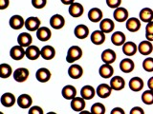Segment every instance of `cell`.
Instances as JSON below:
<instances>
[{
  "mask_svg": "<svg viewBox=\"0 0 153 114\" xmlns=\"http://www.w3.org/2000/svg\"><path fill=\"white\" fill-rule=\"evenodd\" d=\"M110 87L112 88L113 90H116V91H120L124 88L126 87V80H124L122 76H113L110 80Z\"/></svg>",
  "mask_w": 153,
  "mask_h": 114,
  "instance_id": "cell-6",
  "label": "cell"
},
{
  "mask_svg": "<svg viewBox=\"0 0 153 114\" xmlns=\"http://www.w3.org/2000/svg\"><path fill=\"white\" fill-rule=\"evenodd\" d=\"M61 3L62 4H64V5H72L73 3H75V0H60Z\"/></svg>",
  "mask_w": 153,
  "mask_h": 114,
  "instance_id": "cell-47",
  "label": "cell"
},
{
  "mask_svg": "<svg viewBox=\"0 0 153 114\" xmlns=\"http://www.w3.org/2000/svg\"><path fill=\"white\" fill-rule=\"evenodd\" d=\"M113 17L117 22L120 23L126 22L128 19V11L123 7H119L117 9H115V11L113 12Z\"/></svg>",
  "mask_w": 153,
  "mask_h": 114,
  "instance_id": "cell-3",
  "label": "cell"
},
{
  "mask_svg": "<svg viewBox=\"0 0 153 114\" xmlns=\"http://www.w3.org/2000/svg\"><path fill=\"white\" fill-rule=\"evenodd\" d=\"M90 112L92 114H104L105 113V107L102 103H95L92 104L90 109Z\"/></svg>",
  "mask_w": 153,
  "mask_h": 114,
  "instance_id": "cell-37",
  "label": "cell"
},
{
  "mask_svg": "<svg viewBox=\"0 0 153 114\" xmlns=\"http://www.w3.org/2000/svg\"><path fill=\"white\" fill-rule=\"evenodd\" d=\"M147 87H148V88H149V89L153 90V76L148 79V81H147Z\"/></svg>",
  "mask_w": 153,
  "mask_h": 114,
  "instance_id": "cell-46",
  "label": "cell"
},
{
  "mask_svg": "<svg viewBox=\"0 0 153 114\" xmlns=\"http://www.w3.org/2000/svg\"><path fill=\"white\" fill-rule=\"evenodd\" d=\"M139 19L145 23L153 21V10L150 8H143L139 13Z\"/></svg>",
  "mask_w": 153,
  "mask_h": 114,
  "instance_id": "cell-31",
  "label": "cell"
},
{
  "mask_svg": "<svg viewBox=\"0 0 153 114\" xmlns=\"http://www.w3.org/2000/svg\"><path fill=\"white\" fill-rule=\"evenodd\" d=\"M29 69L26 68H18L13 71V79L18 83H23L29 77Z\"/></svg>",
  "mask_w": 153,
  "mask_h": 114,
  "instance_id": "cell-5",
  "label": "cell"
},
{
  "mask_svg": "<svg viewBox=\"0 0 153 114\" xmlns=\"http://www.w3.org/2000/svg\"><path fill=\"white\" fill-rule=\"evenodd\" d=\"M39 56H41V50L38 47L31 45L26 48V57L29 60H36Z\"/></svg>",
  "mask_w": 153,
  "mask_h": 114,
  "instance_id": "cell-22",
  "label": "cell"
},
{
  "mask_svg": "<svg viewBox=\"0 0 153 114\" xmlns=\"http://www.w3.org/2000/svg\"><path fill=\"white\" fill-rule=\"evenodd\" d=\"M112 90L113 89L110 87V85L103 83V84H100L98 86L97 89H96V93H97V95L100 98L105 99V98H108L110 95H111Z\"/></svg>",
  "mask_w": 153,
  "mask_h": 114,
  "instance_id": "cell-7",
  "label": "cell"
},
{
  "mask_svg": "<svg viewBox=\"0 0 153 114\" xmlns=\"http://www.w3.org/2000/svg\"><path fill=\"white\" fill-rule=\"evenodd\" d=\"M32 42H33V37L28 32H22L17 37L18 45L23 48H28L29 46H31Z\"/></svg>",
  "mask_w": 153,
  "mask_h": 114,
  "instance_id": "cell-29",
  "label": "cell"
},
{
  "mask_svg": "<svg viewBox=\"0 0 153 114\" xmlns=\"http://www.w3.org/2000/svg\"><path fill=\"white\" fill-rule=\"evenodd\" d=\"M61 94L66 100H73L75 97H76V88L72 85H67L62 88Z\"/></svg>",
  "mask_w": 153,
  "mask_h": 114,
  "instance_id": "cell-27",
  "label": "cell"
},
{
  "mask_svg": "<svg viewBox=\"0 0 153 114\" xmlns=\"http://www.w3.org/2000/svg\"><path fill=\"white\" fill-rule=\"evenodd\" d=\"M114 28H115V24L112 19L105 18L102 19L100 23V30L102 32H104L105 34L106 33H111L114 31Z\"/></svg>",
  "mask_w": 153,
  "mask_h": 114,
  "instance_id": "cell-21",
  "label": "cell"
},
{
  "mask_svg": "<svg viewBox=\"0 0 153 114\" xmlns=\"http://www.w3.org/2000/svg\"><path fill=\"white\" fill-rule=\"evenodd\" d=\"M129 114H145V110L141 107H134L131 108Z\"/></svg>",
  "mask_w": 153,
  "mask_h": 114,
  "instance_id": "cell-42",
  "label": "cell"
},
{
  "mask_svg": "<svg viewBox=\"0 0 153 114\" xmlns=\"http://www.w3.org/2000/svg\"><path fill=\"white\" fill-rule=\"evenodd\" d=\"M56 56V50L54 47L46 45L41 49V57L44 60H52Z\"/></svg>",
  "mask_w": 153,
  "mask_h": 114,
  "instance_id": "cell-33",
  "label": "cell"
},
{
  "mask_svg": "<svg viewBox=\"0 0 153 114\" xmlns=\"http://www.w3.org/2000/svg\"><path fill=\"white\" fill-rule=\"evenodd\" d=\"M32 5L33 8L41 10L47 5V0H32Z\"/></svg>",
  "mask_w": 153,
  "mask_h": 114,
  "instance_id": "cell-39",
  "label": "cell"
},
{
  "mask_svg": "<svg viewBox=\"0 0 153 114\" xmlns=\"http://www.w3.org/2000/svg\"><path fill=\"white\" fill-rule=\"evenodd\" d=\"M74 34L76 38H79L80 40L85 39L89 35V28L87 26L83 25V24H79V25H78L75 28Z\"/></svg>",
  "mask_w": 153,
  "mask_h": 114,
  "instance_id": "cell-19",
  "label": "cell"
},
{
  "mask_svg": "<svg viewBox=\"0 0 153 114\" xmlns=\"http://www.w3.org/2000/svg\"><path fill=\"white\" fill-rule=\"evenodd\" d=\"M138 51V46L132 41L126 42L124 45L123 46V54L127 57L134 56Z\"/></svg>",
  "mask_w": 153,
  "mask_h": 114,
  "instance_id": "cell-13",
  "label": "cell"
},
{
  "mask_svg": "<svg viewBox=\"0 0 153 114\" xmlns=\"http://www.w3.org/2000/svg\"><path fill=\"white\" fill-rule=\"evenodd\" d=\"M143 85H145V83L140 77H132L129 81V88L134 92L141 91L143 88Z\"/></svg>",
  "mask_w": 153,
  "mask_h": 114,
  "instance_id": "cell-30",
  "label": "cell"
},
{
  "mask_svg": "<svg viewBox=\"0 0 153 114\" xmlns=\"http://www.w3.org/2000/svg\"><path fill=\"white\" fill-rule=\"evenodd\" d=\"M106 4L109 8L111 9H117L121 6L122 0H106Z\"/></svg>",
  "mask_w": 153,
  "mask_h": 114,
  "instance_id": "cell-40",
  "label": "cell"
},
{
  "mask_svg": "<svg viewBox=\"0 0 153 114\" xmlns=\"http://www.w3.org/2000/svg\"><path fill=\"white\" fill-rule=\"evenodd\" d=\"M143 69L147 72H153V57H147L143 60Z\"/></svg>",
  "mask_w": 153,
  "mask_h": 114,
  "instance_id": "cell-38",
  "label": "cell"
},
{
  "mask_svg": "<svg viewBox=\"0 0 153 114\" xmlns=\"http://www.w3.org/2000/svg\"><path fill=\"white\" fill-rule=\"evenodd\" d=\"M126 27L128 31L137 32L141 28V20L136 17L128 18L126 21Z\"/></svg>",
  "mask_w": 153,
  "mask_h": 114,
  "instance_id": "cell-23",
  "label": "cell"
},
{
  "mask_svg": "<svg viewBox=\"0 0 153 114\" xmlns=\"http://www.w3.org/2000/svg\"><path fill=\"white\" fill-rule=\"evenodd\" d=\"M0 114H4V113H3V112H1V113H0Z\"/></svg>",
  "mask_w": 153,
  "mask_h": 114,
  "instance_id": "cell-51",
  "label": "cell"
},
{
  "mask_svg": "<svg viewBox=\"0 0 153 114\" xmlns=\"http://www.w3.org/2000/svg\"><path fill=\"white\" fill-rule=\"evenodd\" d=\"M142 101L143 104H148V106L153 104V90L148 89L143 91L142 94Z\"/></svg>",
  "mask_w": 153,
  "mask_h": 114,
  "instance_id": "cell-36",
  "label": "cell"
},
{
  "mask_svg": "<svg viewBox=\"0 0 153 114\" xmlns=\"http://www.w3.org/2000/svg\"><path fill=\"white\" fill-rule=\"evenodd\" d=\"M9 24L13 30H20L21 28L25 27V20H24L21 15L16 14V15H13L10 18Z\"/></svg>",
  "mask_w": 153,
  "mask_h": 114,
  "instance_id": "cell-11",
  "label": "cell"
},
{
  "mask_svg": "<svg viewBox=\"0 0 153 114\" xmlns=\"http://www.w3.org/2000/svg\"><path fill=\"white\" fill-rule=\"evenodd\" d=\"M28 114H44V112H43V109L40 107L33 106L30 107Z\"/></svg>",
  "mask_w": 153,
  "mask_h": 114,
  "instance_id": "cell-41",
  "label": "cell"
},
{
  "mask_svg": "<svg viewBox=\"0 0 153 114\" xmlns=\"http://www.w3.org/2000/svg\"><path fill=\"white\" fill-rule=\"evenodd\" d=\"M99 74L103 79H109L113 77L114 74V69L111 65L109 64H103L100 66L99 69Z\"/></svg>",
  "mask_w": 153,
  "mask_h": 114,
  "instance_id": "cell-15",
  "label": "cell"
},
{
  "mask_svg": "<svg viewBox=\"0 0 153 114\" xmlns=\"http://www.w3.org/2000/svg\"><path fill=\"white\" fill-rule=\"evenodd\" d=\"M117 58V54L113 50L111 49H107L104 50L102 53V60L104 64H109L111 65L113 64Z\"/></svg>",
  "mask_w": 153,
  "mask_h": 114,
  "instance_id": "cell-18",
  "label": "cell"
},
{
  "mask_svg": "<svg viewBox=\"0 0 153 114\" xmlns=\"http://www.w3.org/2000/svg\"><path fill=\"white\" fill-rule=\"evenodd\" d=\"M85 100L82 97H75L73 100H71V108L73 109L74 111L76 112H80L84 110L85 108Z\"/></svg>",
  "mask_w": 153,
  "mask_h": 114,
  "instance_id": "cell-25",
  "label": "cell"
},
{
  "mask_svg": "<svg viewBox=\"0 0 153 114\" xmlns=\"http://www.w3.org/2000/svg\"><path fill=\"white\" fill-rule=\"evenodd\" d=\"M146 34H153V21H151V22L146 24Z\"/></svg>",
  "mask_w": 153,
  "mask_h": 114,
  "instance_id": "cell-43",
  "label": "cell"
},
{
  "mask_svg": "<svg viewBox=\"0 0 153 114\" xmlns=\"http://www.w3.org/2000/svg\"><path fill=\"white\" fill-rule=\"evenodd\" d=\"M105 41V33L102 32L100 30L94 31L91 34V42L94 45H102Z\"/></svg>",
  "mask_w": 153,
  "mask_h": 114,
  "instance_id": "cell-32",
  "label": "cell"
},
{
  "mask_svg": "<svg viewBox=\"0 0 153 114\" xmlns=\"http://www.w3.org/2000/svg\"><path fill=\"white\" fill-rule=\"evenodd\" d=\"M135 69V63L130 58H124L120 63V69L124 73H130Z\"/></svg>",
  "mask_w": 153,
  "mask_h": 114,
  "instance_id": "cell-14",
  "label": "cell"
},
{
  "mask_svg": "<svg viewBox=\"0 0 153 114\" xmlns=\"http://www.w3.org/2000/svg\"><path fill=\"white\" fill-rule=\"evenodd\" d=\"M65 25V19L61 14H54L50 18V26L55 30H60Z\"/></svg>",
  "mask_w": 153,
  "mask_h": 114,
  "instance_id": "cell-4",
  "label": "cell"
},
{
  "mask_svg": "<svg viewBox=\"0 0 153 114\" xmlns=\"http://www.w3.org/2000/svg\"><path fill=\"white\" fill-rule=\"evenodd\" d=\"M68 75L70 78L74 80H78L83 75V69L79 65H76V64L71 65L68 69Z\"/></svg>",
  "mask_w": 153,
  "mask_h": 114,
  "instance_id": "cell-12",
  "label": "cell"
},
{
  "mask_svg": "<svg viewBox=\"0 0 153 114\" xmlns=\"http://www.w3.org/2000/svg\"><path fill=\"white\" fill-rule=\"evenodd\" d=\"M111 42L113 45L117 46V47L123 46L124 43L126 42V34L122 31H115L111 35Z\"/></svg>",
  "mask_w": 153,
  "mask_h": 114,
  "instance_id": "cell-26",
  "label": "cell"
},
{
  "mask_svg": "<svg viewBox=\"0 0 153 114\" xmlns=\"http://www.w3.org/2000/svg\"><path fill=\"white\" fill-rule=\"evenodd\" d=\"M96 94V90L92 86L86 85L80 89V95L84 100H91L93 99Z\"/></svg>",
  "mask_w": 153,
  "mask_h": 114,
  "instance_id": "cell-34",
  "label": "cell"
},
{
  "mask_svg": "<svg viewBox=\"0 0 153 114\" xmlns=\"http://www.w3.org/2000/svg\"><path fill=\"white\" fill-rule=\"evenodd\" d=\"M1 104L2 106L5 107H12L16 102H17V100H16L14 95L11 92H6L4 93L1 96Z\"/></svg>",
  "mask_w": 153,
  "mask_h": 114,
  "instance_id": "cell-28",
  "label": "cell"
},
{
  "mask_svg": "<svg viewBox=\"0 0 153 114\" xmlns=\"http://www.w3.org/2000/svg\"><path fill=\"white\" fill-rule=\"evenodd\" d=\"M68 12H69V14L72 17L79 18V17H80L83 14L84 8H83V6L80 3L75 2V3H73V4L69 6Z\"/></svg>",
  "mask_w": 153,
  "mask_h": 114,
  "instance_id": "cell-8",
  "label": "cell"
},
{
  "mask_svg": "<svg viewBox=\"0 0 153 114\" xmlns=\"http://www.w3.org/2000/svg\"><path fill=\"white\" fill-rule=\"evenodd\" d=\"M82 57V50L79 46H72L69 48L66 55V61L69 64H74L76 61Z\"/></svg>",
  "mask_w": 153,
  "mask_h": 114,
  "instance_id": "cell-1",
  "label": "cell"
},
{
  "mask_svg": "<svg viewBox=\"0 0 153 114\" xmlns=\"http://www.w3.org/2000/svg\"><path fill=\"white\" fill-rule=\"evenodd\" d=\"M103 13L99 8H92L88 12V19L93 23H98L102 20Z\"/></svg>",
  "mask_w": 153,
  "mask_h": 114,
  "instance_id": "cell-24",
  "label": "cell"
},
{
  "mask_svg": "<svg viewBox=\"0 0 153 114\" xmlns=\"http://www.w3.org/2000/svg\"><path fill=\"white\" fill-rule=\"evenodd\" d=\"M110 114H126V112H124L123 108L122 107H114L111 112H110Z\"/></svg>",
  "mask_w": 153,
  "mask_h": 114,
  "instance_id": "cell-44",
  "label": "cell"
},
{
  "mask_svg": "<svg viewBox=\"0 0 153 114\" xmlns=\"http://www.w3.org/2000/svg\"><path fill=\"white\" fill-rule=\"evenodd\" d=\"M41 21L38 17L31 16L25 20V28L29 31H36L40 28Z\"/></svg>",
  "mask_w": 153,
  "mask_h": 114,
  "instance_id": "cell-2",
  "label": "cell"
},
{
  "mask_svg": "<svg viewBox=\"0 0 153 114\" xmlns=\"http://www.w3.org/2000/svg\"><path fill=\"white\" fill-rule=\"evenodd\" d=\"M46 114H57V113H56V112H53V111H51V112H48V113H46Z\"/></svg>",
  "mask_w": 153,
  "mask_h": 114,
  "instance_id": "cell-50",
  "label": "cell"
},
{
  "mask_svg": "<svg viewBox=\"0 0 153 114\" xmlns=\"http://www.w3.org/2000/svg\"><path fill=\"white\" fill-rule=\"evenodd\" d=\"M138 51L143 56H148L152 53L153 51V45L152 43L145 40V41H142L140 42V44L138 45Z\"/></svg>",
  "mask_w": 153,
  "mask_h": 114,
  "instance_id": "cell-9",
  "label": "cell"
},
{
  "mask_svg": "<svg viewBox=\"0 0 153 114\" xmlns=\"http://www.w3.org/2000/svg\"><path fill=\"white\" fill-rule=\"evenodd\" d=\"M10 55L13 60L19 61L23 59L24 56H26V50H24V48L19 45L13 46L10 50Z\"/></svg>",
  "mask_w": 153,
  "mask_h": 114,
  "instance_id": "cell-10",
  "label": "cell"
},
{
  "mask_svg": "<svg viewBox=\"0 0 153 114\" xmlns=\"http://www.w3.org/2000/svg\"><path fill=\"white\" fill-rule=\"evenodd\" d=\"M10 0H0V10H5L9 7Z\"/></svg>",
  "mask_w": 153,
  "mask_h": 114,
  "instance_id": "cell-45",
  "label": "cell"
},
{
  "mask_svg": "<svg viewBox=\"0 0 153 114\" xmlns=\"http://www.w3.org/2000/svg\"><path fill=\"white\" fill-rule=\"evenodd\" d=\"M146 40L149 42H153V34H146Z\"/></svg>",
  "mask_w": 153,
  "mask_h": 114,
  "instance_id": "cell-48",
  "label": "cell"
},
{
  "mask_svg": "<svg viewBox=\"0 0 153 114\" xmlns=\"http://www.w3.org/2000/svg\"><path fill=\"white\" fill-rule=\"evenodd\" d=\"M36 37H37V39L41 42L49 41L52 37V31L50 28L47 27H40L36 31Z\"/></svg>",
  "mask_w": 153,
  "mask_h": 114,
  "instance_id": "cell-17",
  "label": "cell"
},
{
  "mask_svg": "<svg viewBox=\"0 0 153 114\" xmlns=\"http://www.w3.org/2000/svg\"><path fill=\"white\" fill-rule=\"evenodd\" d=\"M12 74H13V69L12 66L8 65V64H2L0 66V77L3 79L9 78Z\"/></svg>",
  "mask_w": 153,
  "mask_h": 114,
  "instance_id": "cell-35",
  "label": "cell"
},
{
  "mask_svg": "<svg viewBox=\"0 0 153 114\" xmlns=\"http://www.w3.org/2000/svg\"><path fill=\"white\" fill-rule=\"evenodd\" d=\"M17 104L20 108L27 109L30 108L33 104V99L29 94H21L20 96L17 98Z\"/></svg>",
  "mask_w": 153,
  "mask_h": 114,
  "instance_id": "cell-20",
  "label": "cell"
},
{
  "mask_svg": "<svg viewBox=\"0 0 153 114\" xmlns=\"http://www.w3.org/2000/svg\"><path fill=\"white\" fill-rule=\"evenodd\" d=\"M79 114H92L90 111H87V110H82V111H80Z\"/></svg>",
  "mask_w": 153,
  "mask_h": 114,
  "instance_id": "cell-49",
  "label": "cell"
},
{
  "mask_svg": "<svg viewBox=\"0 0 153 114\" xmlns=\"http://www.w3.org/2000/svg\"><path fill=\"white\" fill-rule=\"evenodd\" d=\"M36 78L40 83H47L51 79V72L46 68H40L36 70Z\"/></svg>",
  "mask_w": 153,
  "mask_h": 114,
  "instance_id": "cell-16",
  "label": "cell"
}]
</instances>
